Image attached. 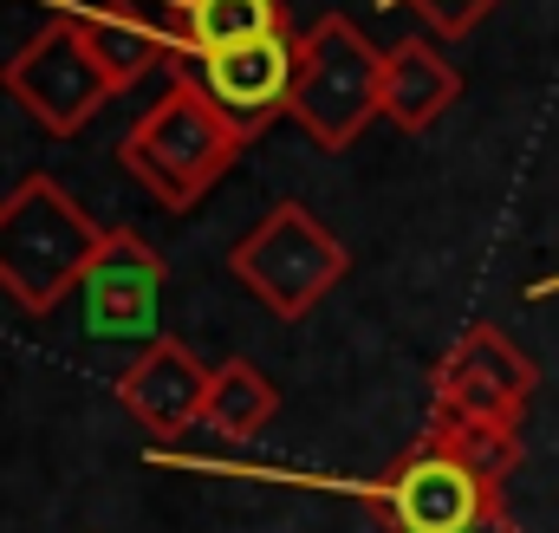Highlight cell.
Wrapping results in <instances>:
<instances>
[{"label": "cell", "mask_w": 559, "mask_h": 533, "mask_svg": "<svg viewBox=\"0 0 559 533\" xmlns=\"http://www.w3.org/2000/svg\"><path fill=\"white\" fill-rule=\"evenodd\" d=\"M462 98V72L429 46V39H397L384 52V118L397 131H436V118H449Z\"/></svg>", "instance_id": "8fae6325"}, {"label": "cell", "mask_w": 559, "mask_h": 533, "mask_svg": "<svg viewBox=\"0 0 559 533\" xmlns=\"http://www.w3.org/2000/svg\"><path fill=\"white\" fill-rule=\"evenodd\" d=\"M0 92L52 137H79L118 98V85L98 72V59H92V46L79 33L72 7L59 20H46L33 39H20V52L0 66Z\"/></svg>", "instance_id": "5b68a950"}, {"label": "cell", "mask_w": 559, "mask_h": 533, "mask_svg": "<svg viewBox=\"0 0 559 533\" xmlns=\"http://www.w3.org/2000/svg\"><path fill=\"white\" fill-rule=\"evenodd\" d=\"M293 52H299V33H274V39H254V46L202 52L195 59V79H202V92L235 125L261 131L267 118L286 111V98H293Z\"/></svg>", "instance_id": "30bf717a"}, {"label": "cell", "mask_w": 559, "mask_h": 533, "mask_svg": "<svg viewBox=\"0 0 559 533\" xmlns=\"http://www.w3.org/2000/svg\"><path fill=\"white\" fill-rule=\"evenodd\" d=\"M176 13H182V46H189V59L228 52V46H254V39H274V33H293L280 0H176Z\"/></svg>", "instance_id": "4fadbf2b"}, {"label": "cell", "mask_w": 559, "mask_h": 533, "mask_svg": "<svg viewBox=\"0 0 559 533\" xmlns=\"http://www.w3.org/2000/svg\"><path fill=\"white\" fill-rule=\"evenodd\" d=\"M79 33H85L98 72H105L118 92H131L138 79H150V72L163 66V33H150L138 20H124V13H79Z\"/></svg>", "instance_id": "5bb4252c"}, {"label": "cell", "mask_w": 559, "mask_h": 533, "mask_svg": "<svg viewBox=\"0 0 559 533\" xmlns=\"http://www.w3.org/2000/svg\"><path fill=\"white\" fill-rule=\"evenodd\" d=\"M228 273L274 312L280 325H299L319 299H332V286L352 273V248L306 209V202H274L235 248Z\"/></svg>", "instance_id": "277c9868"}, {"label": "cell", "mask_w": 559, "mask_h": 533, "mask_svg": "<svg viewBox=\"0 0 559 533\" xmlns=\"http://www.w3.org/2000/svg\"><path fill=\"white\" fill-rule=\"evenodd\" d=\"M209 371L215 365H202L182 339H150L138 358L124 365V378H118V403H124V416H138L156 442H176L209 410Z\"/></svg>", "instance_id": "ba28073f"}, {"label": "cell", "mask_w": 559, "mask_h": 533, "mask_svg": "<svg viewBox=\"0 0 559 533\" xmlns=\"http://www.w3.org/2000/svg\"><path fill=\"white\" fill-rule=\"evenodd\" d=\"M274 416H280V391L254 358H222L209 371V410H202V423L222 442H254Z\"/></svg>", "instance_id": "7c38bea8"}, {"label": "cell", "mask_w": 559, "mask_h": 533, "mask_svg": "<svg viewBox=\"0 0 559 533\" xmlns=\"http://www.w3.org/2000/svg\"><path fill=\"white\" fill-rule=\"evenodd\" d=\"M169 280V261L143 241L138 228H111L105 235V254L85 273V325L98 339H143L150 319H156V293Z\"/></svg>", "instance_id": "9c48e42d"}, {"label": "cell", "mask_w": 559, "mask_h": 533, "mask_svg": "<svg viewBox=\"0 0 559 533\" xmlns=\"http://www.w3.org/2000/svg\"><path fill=\"white\" fill-rule=\"evenodd\" d=\"M254 143L248 125H235L195 72H169V85L143 105V118L118 143V169L138 182L163 215H189Z\"/></svg>", "instance_id": "6da1fadb"}, {"label": "cell", "mask_w": 559, "mask_h": 533, "mask_svg": "<svg viewBox=\"0 0 559 533\" xmlns=\"http://www.w3.org/2000/svg\"><path fill=\"white\" fill-rule=\"evenodd\" d=\"M286 118L312 137V150H352L371 118H384V52L345 13H319L293 52Z\"/></svg>", "instance_id": "3957f363"}, {"label": "cell", "mask_w": 559, "mask_h": 533, "mask_svg": "<svg viewBox=\"0 0 559 533\" xmlns=\"http://www.w3.org/2000/svg\"><path fill=\"white\" fill-rule=\"evenodd\" d=\"M540 391L534 358L501 332V325H468L429 371V416H462V423H501L521 429L527 403Z\"/></svg>", "instance_id": "52a82bcc"}, {"label": "cell", "mask_w": 559, "mask_h": 533, "mask_svg": "<svg viewBox=\"0 0 559 533\" xmlns=\"http://www.w3.org/2000/svg\"><path fill=\"white\" fill-rule=\"evenodd\" d=\"M105 222H92V209L46 169L20 176L0 196V293L26 312V319H52L85 273L105 254Z\"/></svg>", "instance_id": "7a4b0ae2"}, {"label": "cell", "mask_w": 559, "mask_h": 533, "mask_svg": "<svg viewBox=\"0 0 559 533\" xmlns=\"http://www.w3.org/2000/svg\"><path fill=\"white\" fill-rule=\"evenodd\" d=\"M554 293H559V273H554V280H534V286H527V299H554Z\"/></svg>", "instance_id": "2e32d148"}, {"label": "cell", "mask_w": 559, "mask_h": 533, "mask_svg": "<svg viewBox=\"0 0 559 533\" xmlns=\"http://www.w3.org/2000/svg\"><path fill=\"white\" fill-rule=\"evenodd\" d=\"M378 501V514L391 521V533H475V521L488 508H501L508 495L475 475L436 429H423L417 442L384 469V482L365 488Z\"/></svg>", "instance_id": "8992f818"}, {"label": "cell", "mask_w": 559, "mask_h": 533, "mask_svg": "<svg viewBox=\"0 0 559 533\" xmlns=\"http://www.w3.org/2000/svg\"><path fill=\"white\" fill-rule=\"evenodd\" d=\"M384 7H411L436 39H462V33H468L475 20H488L501 0H384Z\"/></svg>", "instance_id": "9a60e30c"}]
</instances>
